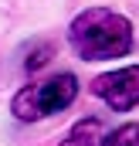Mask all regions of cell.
Wrapping results in <instances>:
<instances>
[{
    "instance_id": "6da1fadb",
    "label": "cell",
    "mask_w": 139,
    "mask_h": 146,
    "mask_svg": "<svg viewBox=\"0 0 139 146\" xmlns=\"http://www.w3.org/2000/svg\"><path fill=\"white\" fill-rule=\"evenodd\" d=\"M68 37L81 61H112L132 51V24L109 7L81 10L71 21Z\"/></svg>"
},
{
    "instance_id": "7a4b0ae2",
    "label": "cell",
    "mask_w": 139,
    "mask_h": 146,
    "mask_svg": "<svg viewBox=\"0 0 139 146\" xmlns=\"http://www.w3.org/2000/svg\"><path fill=\"white\" fill-rule=\"evenodd\" d=\"M78 95V78L71 72H61L48 82H37V85H27L14 95L10 102V112L21 119V122H37L44 115H54V112L68 109Z\"/></svg>"
},
{
    "instance_id": "3957f363",
    "label": "cell",
    "mask_w": 139,
    "mask_h": 146,
    "mask_svg": "<svg viewBox=\"0 0 139 146\" xmlns=\"http://www.w3.org/2000/svg\"><path fill=\"white\" fill-rule=\"evenodd\" d=\"M92 95H99L109 109L115 112H129L139 106V65L119 68V72L99 75L92 82Z\"/></svg>"
},
{
    "instance_id": "277c9868",
    "label": "cell",
    "mask_w": 139,
    "mask_h": 146,
    "mask_svg": "<svg viewBox=\"0 0 139 146\" xmlns=\"http://www.w3.org/2000/svg\"><path fill=\"white\" fill-rule=\"evenodd\" d=\"M61 146H105V126L102 119H78L68 129V136L61 139Z\"/></svg>"
},
{
    "instance_id": "5b68a950",
    "label": "cell",
    "mask_w": 139,
    "mask_h": 146,
    "mask_svg": "<svg viewBox=\"0 0 139 146\" xmlns=\"http://www.w3.org/2000/svg\"><path fill=\"white\" fill-rule=\"evenodd\" d=\"M105 146H139V122L119 126L112 136H105Z\"/></svg>"
},
{
    "instance_id": "8992f818",
    "label": "cell",
    "mask_w": 139,
    "mask_h": 146,
    "mask_svg": "<svg viewBox=\"0 0 139 146\" xmlns=\"http://www.w3.org/2000/svg\"><path fill=\"white\" fill-rule=\"evenodd\" d=\"M51 54H54V48H51L48 41H41V44H37L34 51H31V58H27L24 65H27V68L34 72V68H41V65H48V58H51Z\"/></svg>"
}]
</instances>
